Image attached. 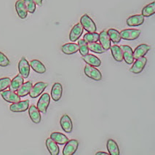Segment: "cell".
I'll list each match as a JSON object with an SVG mask.
<instances>
[{"label": "cell", "instance_id": "6", "mask_svg": "<svg viewBox=\"0 0 155 155\" xmlns=\"http://www.w3.org/2000/svg\"><path fill=\"white\" fill-rule=\"evenodd\" d=\"M50 103V95L48 93H43L37 102V109L40 112L45 114Z\"/></svg>", "mask_w": 155, "mask_h": 155}, {"label": "cell", "instance_id": "19", "mask_svg": "<svg viewBox=\"0 0 155 155\" xmlns=\"http://www.w3.org/2000/svg\"><path fill=\"white\" fill-rule=\"evenodd\" d=\"M28 115L31 121L35 124H39L41 122L40 111L37 109V106L32 105L28 109Z\"/></svg>", "mask_w": 155, "mask_h": 155}, {"label": "cell", "instance_id": "34", "mask_svg": "<svg viewBox=\"0 0 155 155\" xmlns=\"http://www.w3.org/2000/svg\"><path fill=\"white\" fill-rule=\"evenodd\" d=\"M27 11L29 13H34L36 10V4L34 0H23Z\"/></svg>", "mask_w": 155, "mask_h": 155}, {"label": "cell", "instance_id": "26", "mask_svg": "<svg viewBox=\"0 0 155 155\" xmlns=\"http://www.w3.org/2000/svg\"><path fill=\"white\" fill-rule=\"evenodd\" d=\"M32 86H33V84H32V82H31V81L26 82L19 87L18 90L17 94L20 97L26 96L27 95L29 94Z\"/></svg>", "mask_w": 155, "mask_h": 155}, {"label": "cell", "instance_id": "24", "mask_svg": "<svg viewBox=\"0 0 155 155\" xmlns=\"http://www.w3.org/2000/svg\"><path fill=\"white\" fill-rule=\"evenodd\" d=\"M29 64L30 67H31L32 69L38 74H44L46 72V67L41 61L34 59L31 61Z\"/></svg>", "mask_w": 155, "mask_h": 155}, {"label": "cell", "instance_id": "5", "mask_svg": "<svg viewBox=\"0 0 155 155\" xmlns=\"http://www.w3.org/2000/svg\"><path fill=\"white\" fill-rule=\"evenodd\" d=\"M79 142L77 140L71 139L68 140L66 143L63 149V154L64 155H73L78 149Z\"/></svg>", "mask_w": 155, "mask_h": 155}, {"label": "cell", "instance_id": "35", "mask_svg": "<svg viewBox=\"0 0 155 155\" xmlns=\"http://www.w3.org/2000/svg\"><path fill=\"white\" fill-rule=\"evenodd\" d=\"M11 80L9 77H4L0 79V92L5 91L7 88L9 87Z\"/></svg>", "mask_w": 155, "mask_h": 155}, {"label": "cell", "instance_id": "16", "mask_svg": "<svg viewBox=\"0 0 155 155\" xmlns=\"http://www.w3.org/2000/svg\"><path fill=\"white\" fill-rule=\"evenodd\" d=\"M98 41L100 42L101 45L103 47V48L106 51L110 49V48H111V40H110V38L107 34V31L104 30L99 34Z\"/></svg>", "mask_w": 155, "mask_h": 155}, {"label": "cell", "instance_id": "23", "mask_svg": "<svg viewBox=\"0 0 155 155\" xmlns=\"http://www.w3.org/2000/svg\"><path fill=\"white\" fill-rule=\"evenodd\" d=\"M46 147L48 148V150L51 155H58L59 151V147L58 146V143H55L53 140L49 138L46 140Z\"/></svg>", "mask_w": 155, "mask_h": 155}, {"label": "cell", "instance_id": "13", "mask_svg": "<svg viewBox=\"0 0 155 155\" xmlns=\"http://www.w3.org/2000/svg\"><path fill=\"white\" fill-rule=\"evenodd\" d=\"M2 97L5 101L8 103H13L18 102L21 101V97L19 96L17 93H15V92L11 91H4L2 92L1 93Z\"/></svg>", "mask_w": 155, "mask_h": 155}, {"label": "cell", "instance_id": "30", "mask_svg": "<svg viewBox=\"0 0 155 155\" xmlns=\"http://www.w3.org/2000/svg\"><path fill=\"white\" fill-rule=\"evenodd\" d=\"M155 13V2L150 3V4L147 5L142 9L141 10V15L143 16L144 18L150 17V16L153 15Z\"/></svg>", "mask_w": 155, "mask_h": 155}, {"label": "cell", "instance_id": "32", "mask_svg": "<svg viewBox=\"0 0 155 155\" xmlns=\"http://www.w3.org/2000/svg\"><path fill=\"white\" fill-rule=\"evenodd\" d=\"M83 39L87 43L97 42L99 39V34L96 33V32H93V33L88 32V33L84 34Z\"/></svg>", "mask_w": 155, "mask_h": 155}, {"label": "cell", "instance_id": "17", "mask_svg": "<svg viewBox=\"0 0 155 155\" xmlns=\"http://www.w3.org/2000/svg\"><path fill=\"white\" fill-rule=\"evenodd\" d=\"M15 10L18 15L21 19H25L28 15V11L26 8L23 0H18L15 2Z\"/></svg>", "mask_w": 155, "mask_h": 155}, {"label": "cell", "instance_id": "14", "mask_svg": "<svg viewBox=\"0 0 155 155\" xmlns=\"http://www.w3.org/2000/svg\"><path fill=\"white\" fill-rule=\"evenodd\" d=\"M150 49L151 47L147 44L140 45L133 51V58L134 59H138L139 58L145 56Z\"/></svg>", "mask_w": 155, "mask_h": 155}, {"label": "cell", "instance_id": "37", "mask_svg": "<svg viewBox=\"0 0 155 155\" xmlns=\"http://www.w3.org/2000/svg\"><path fill=\"white\" fill-rule=\"evenodd\" d=\"M34 2H35V4L38 5V6H39V7L42 6L43 0H34Z\"/></svg>", "mask_w": 155, "mask_h": 155}, {"label": "cell", "instance_id": "33", "mask_svg": "<svg viewBox=\"0 0 155 155\" xmlns=\"http://www.w3.org/2000/svg\"><path fill=\"white\" fill-rule=\"evenodd\" d=\"M78 46L79 50L82 56L87 55L89 54V49H88L87 43L84 40V39H80L78 41Z\"/></svg>", "mask_w": 155, "mask_h": 155}, {"label": "cell", "instance_id": "1", "mask_svg": "<svg viewBox=\"0 0 155 155\" xmlns=\"http://www.w3.org/2000/svg\"><path fill=\"white\" fill-rule=\"evenodd\" d=\"M80 23L83 27L84 29H85L89 33L96 32L97 27L94 21L87 14H84L81 17Z\"/></svg>", "mask_w": 155, "mask_h": 155}, {"label": "cell", "instance_id": "3", "mask_svg": "<svg viewBox=\"0 0 155 155\" xmlns=\"http://www.w3.org/2000/svg\"><path fill=\"white\" fill-rule=\"evenodd\" d=\"M84 74L87 77L95 81H101L102 80V74L101 71L94 66L86 65L84 68Z\"/></svg>", "mask_w": 155, "mask_h": 155}, {"label": "cell", "instance_id": "27", "mask_svg": "<svg viewBox=\"0 0 155 155\" xmlns=\"http://www.w3.org/2000/svg\"><path fill=\"white\" fill-rule=\"evenodd\" d=\"M106 147H107L108 151H109V154L111 155H120V149L117 143H116V141H114V140L113 139H109L107 140V143H106Z\"/></svg>", "mask_w": 155, "mask_h": 155}, {"label": "cell", "instance_id": "29", "mask_svg": "<svg viewBox=\"0 0 155 155\" xmlns=\"http://www.w3.org/2000/svg\"><path fill=\"white\" fill-rule=\"evenodd\" d=\"M107 34L110 38L111 42H113L114 44L120 43L121 41V37H120V32L115 28H109L107 31Z\"/></svg>", "mask_w": 155, "mask_h": 155}, {"label": "cell", "instance_id": "28", "mask_svg": "<svg viewBox=\"0 0 155 155\" xmlns=\"http://www.w3.org/2000/svg\"><path fill=\"white\" fill-rule=\"evenodd\" d=\"M110 49H111V54H112V56L114 58V60L117 61V62H122V60H123V55H122L121 48L120 46L114 45L111 46Z\"/></svg>", "mask_w": 155, "mask_h": 155}, {"label": "cell", "instance_id": "20", "mask_svg": "<svg viewBox=\"0 0 155 155\" xmlns=\"http://www.w3.org/2000/svg\"><path fill=\"white\" fill-rule=\"evenodd\" d=\"M144 22V17L142 15H134L130 16L126 21L127 26H138L142 25Z\"/></svg>", "mask_w": 155, "mask_h": 155}, {"label": "cell", "instance_id": "18", "mask_svg": "<svg viewBox=\"0 0 155 155\" xmlns=\"http://www.w3.org/2000/svg\"><path fill=\"white\" fill-rule=\"evenodd\" d=\"M82 58L87 65L94 66V67H98L101 65V61L94 55L87 54V55L82 56Z\"/></svg>", "mask_w": 155, "mask_h": 155}, {"label": "cell", "instance_id": "2", "mask_svg": "<svg viewBox=\"0 0 155 155\" xmlns=\"http://www.w3.org/2000/svg\"><path fill=\"white\" fill-rule=\"evenodd\" d=\"M141 31L139 29H124L120 32L121 39H125L127 41H133L138 39L140 37Z\"/></svg>", "mask_w": 155, "mask_h": 155}, {"label": "cell", "instance_id": "38", "mask_svg": "<svg viewBox=\"0 0 155 155\" xmlns=\"http://www.w3.org/2000/svg\"><path fill=\"white\" fill-rule=\"evenodd\" d=\"M109 154V153H106V152H104V151H98V152H97L95 155H108Z\"/></svg>", "mask_w": 155, "mask_h": 155}, {"label": "cell", "instance_id": "11", "mask_svg": "<svg viewBox=\"0 0 155 155\" xmlns=\"http://www.w3.org/2000/svg\"><path fill=\"white\" fill-rule=\"evenodd\" d=\"M121 49L122 51V55H123V60L127 64H133L134 62V58H133V51L132 48L128 45H122Z\"/></svg>", "mask_w": 155, "mask_h": 155}, {"label": "cell", "instance_id": "21", "mask_svg": "<svg viewBox=\"0 0 155 155\" xmlns=\"http://www.w3.org/2000/svg\"><path fill=\"white\" fill-rule=\"evenodd\" d=\"M23 83H24V80H23V77L19 74L15 76V77L11 80L10 86H9L10 91L13 92L17 91L19 89V87H21Z\"/></svg>", "mask_w": 155, "mask_h": 155}, {"label": "cell", "instance_id": "22", "mask_svg": "<svg viewBox=\"0 0 155 155\" xmlns=\"http://www.w3.org/2000/svg\"><path fill=\"white\" fill-rule=\"evenodd\" d=\"M61 50L66 55H72L79 51V46L75 43H66L61 47Z\"/></svg>", "mask_w": 155, "mask_h": 155}, {"label": "cell", "instance_id": "7", "mask_svg": "<svg viewBox=\"0 0 155 155\" xmlns=\"http://www.w3.org/2000/svg\"><path fill=\"white\" fill-rule=\"evenodd\" d=\"M147 63V59L145 57H141L136 59L135 62L133 63L132 67L130 68V71L133 74H140L143 71Z\"/></svg>", "mask_w": 155, "mask_h": 155}, {"label": "cell", "instance_id": "15", "mask_svg": "<svg viewBox=\"0 0 155 155\" xmlns=\"http://www.w3.org/2000/svg\"><path fill=\"white\" fill-rule=\"evenodd\" d=\"M63 94V86L59 82L53 84L51 90V98L54 101H58L61 98Z\"/></svg>", "mask_w": 155, "mask_h": 155}, {"label": "cell", "instance_id": "10", "mask_svg": "<svg viewBox=\"0 0 155 155\" xmlns=\"http://www.w3.org/2000/svg\"><path fill=\"white\" fill-rule=\"evenodd\" d=\"M84 28L82 27L81 23H77L73 26V28H71V31L69 34V39L71 42H74L75 41L78 40L80 39V37L82 36V34H83Z\"/></svg>", "mask_w": 155, "mask_h": 155}, {"label": "cell", "instance_id": "25", "mask_svg": "<svg viewBox=\"0 0 155 155\" xmlns=\"http://www.w3.org/2000/svg\"><path fill=\"white\" fill-rule=\"evenodd\" d=\"M50 138L53 140L55 143L60 145H64L68 140L67 136L59 132H54L50 134Z\"/></svg>", "mask_w": 155, "mask_h": 155}, {"label": "cell", "instance_id": "4", "mask_svg": "<svg viewBox=\"0 0 155 155\" xmlns=\"http://www.w3.org/2000/svg\"><path fill=\"white\" fill-rule=\"evenodd\" d=\"M48 84L46 82H37L34 86H32L31 89L29 93L30 97L32 98H37L45 91V90L48 87Z\"/></svg>", "mask_w": 155, "mask_h": 155}, {"label": "cell", "instance_id": "9", "mask_svg": "<svg viewBox=\"0 0 155 155\" xmlns=\"http://www.w3.org/2000/svg\"><path fill=\"white\" fill-rule=\"evenodd\" d=\"M29 107V101L26 100L23 101H20L13 103L10 106V111L12 112H23L28 109Z\"/></svg>", "mask_w": 155, "mask_h": 155}, {"label": "cell", "instance_id": "12", "mask_svg": "<svg viewBox=\"0 0 155 155\" xmlns=\"http://www.w3.org/2000/svg\"><path fill=\"white\" fill-rule=\"evenodd\" d=\"M60 125L64 130V132L66 133H71L73 130V124L70 118V117L67 114H64L61 117L60 120Z\"/></svg>", "mask_w": 155, "mask_h": 155}, {"label": "cell", "instance_id": "36", "mask_svg": "<svg viewBox=\"0 0 155 155\" xmlns=\"http://www.w3.org/2000/svg\"><path fill=\"white\" fill-rule=\"evenodd\" d=\"M10 64V60L8 58V57L4 53L0 52V66H2V67H6V66H9Z\"/></svg>", "mask_w": 155, "mask_h": 155}, {"label": "cell", "instance_id": "8", "mask_svg": "<svg viewBox=\"0 0 155 155\" xmlns=\"http://www.w3.org/2000/svg\"><path fill=\"white\" fill-rule=\"evenodd\" d=\"M19 74L23 77V79L28 78L30 74V64L28 61L23 57L18 63Z\"/></svg>", "mask_w": 155, "mask_h": 155}, {"label": "cell", "instance_id": "31", "mask_svg": "<svg viewBox=\"0 0 155 155\" xmlns=\"http://www.w3.org/2000/svg\"><path fill=\"white\" fill-rule=\"evenodd\" d=\"M87 46H88V49H89V50L93 52V53L101 54V53H104L106 52V50L103 48V47L101 45V44H99L98 42L87 43Z\"/></svg>", "mask_w": 155, "mask_h": 155}]
</instances>
